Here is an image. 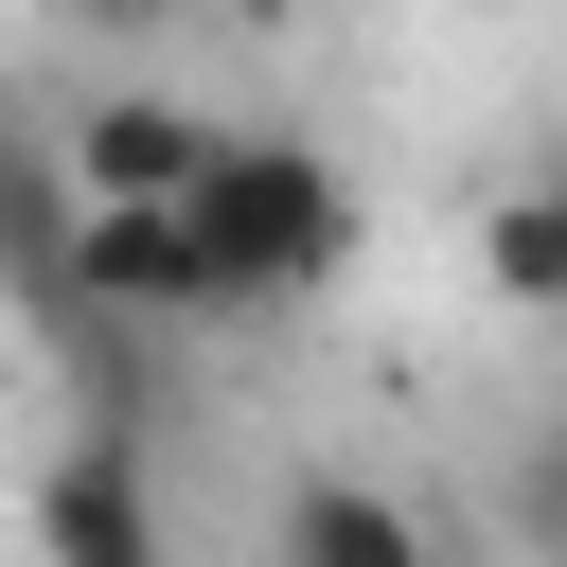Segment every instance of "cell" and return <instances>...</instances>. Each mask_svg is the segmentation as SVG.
Returning <instances> with one entry per match:
<instances>
[{
	"label": "cell",
	"instance_id": "6da1fadb",
	"mask_svg": "<svg viewBox=\"0 0 567 567\" xmlns=\"http://www.w3.org/2000/svg\"><path fill=\"white\" fill-rule=\"evenodd\" d=\"M177 230H195L213 319H301L354 284V177L284 124H213V159L177 177Z\"/></svg>",
	"mask_w": 567,
	"mask_h": 567
},
{
	"label": "cell",
	"instance_id": "7a4b0ae2",
	"mask_svg": "<svg viewBox=\"0 0 567 567\" xmlns=\"http://www.w3.org/2000/svg\"><path fill=\"white\" fill-rule=\"evenodd\" d=\"M53 337H213V284H195L177 195H71V248H53Z\"/></svg>",
	"mask_w": 567,
	"mask_h": 567
},
{
	"label": "cell",
	"instance_id": "3957f363",
	"mask_svg": "<svg viewBox=\"0 0 567 567\" xmlns=\"http://www.w3.org/2000/svg\"><path fill=\"white\" fill-rule=\"evenodd\" d=\"M35 567H177L159 478H142V425H71L35 461Z\"/></svg>",
	"mask_w": 567,
	"mask_h": 567
},
{
	"label": "cell",
	"instance_id": "277c9868",
	"mask_svg": "<svg viewBox=\"0 0 567 567\" xmlns=\"http://www.w3.org/2000/svg\"><path fill=\"white\" fill-rule=\"evenodd\" d=\"M195 159H213V106L159 89V71H124V89H89V106L53 124V177H71V195H177Z\"/></svg>",
	"mask_w": 567,
	"mask_h": 567
},
{
	"label": "cell",
	"instance_id": "5b68a950",
	"mask_svg": "<svg viewBox=\"0 0 567 567\" xmlns=\"http://www.w3.org/2000/svg\"><path fill=\"white\" fill-rule=\"evenodd\" d=\"M266 567H443V549H425V514L390 478H284L266 496Z\"/></svg>",
	"mask_w": 567,
	"mask_h": 567
},
{
	"label": "cell",
	"instance_id": "8992f818",
	"mask_svg": "<svg viewBox=\"0 0 567 567\" xmlns=\"http://www.w3.org/2000/svg\"><path fill=\"white\" fill-rule=\"evenodd\" d=\"M478 284H496L514 319H567V142H549V159L478 213Z\"/></svg>",
	"mask_w": 567,
	"mask_h": 567
},
{
	"label": "cell",
	"instance_id": "52a82bcc",
	"mask_svg": "<svg viewBox=\"0 0 567 567\" xmlns=\"http://www.w3.org/2000/svg\"><path fill=\"white\" fill-rule=\"evenodd\" d=\"M53 248H71V177H53V142H0V284L53 319Z\"/></svg>",
	"mask_w": 567,
	"mask_h": 567
},
{
	"label": "cell",
	"instance_id": "ba28073f",
	"mask_svg": "<svg viewBox=\"0 0 567 567\" xmlns=\"http://www.w3.org/2000/svg\"><path fill=\"white\" fill-rule=\"evenodd\" d=\"M496 532H514V567H567V425H532V443H514Z\"/></svg>",
	"mask_w": 567,
	"mask_h": 567
},
{
	"label": "cell",
	"instance_id": "9c48e42d",
	"mask_svg": "<svg viewBox=\"0 0 567 567\" xmlns=\"http://www.w3.org/2000/svg\"><path fill=\"white\" fill-rule=\"evenodd\" d=\"M53 18H89V35H159L177 0H53Z\"/></svg>",
	"mask_w": 567,
	"mask_h": 567
}]
</instances>
